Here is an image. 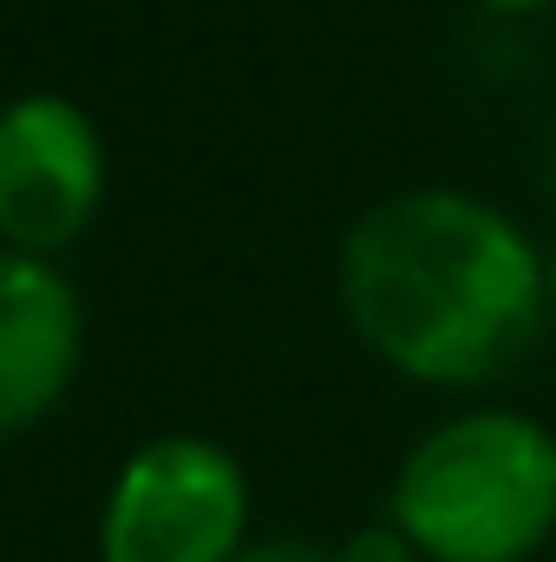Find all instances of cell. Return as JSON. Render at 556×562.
Here are the masks:
<instances>
[{
	"mask_svg": "<svg viewBox=\"0 0 556 562\" xmlns=\"http://www.w3.org/2000/svg\"><path fill=\"white\" fill-rule=\"evenodd\" d=\"M230 562H334V543H314V537H249Z\"/></svg>",
	"mask_w": 556,
	"mask_h": 562,
	"instance_id": "cell-7",
	"label": "cell"
},
{
	"mask_svg": "<svg viewBox=\"0 0 556 562\" xmlns=\"http://www.w3.org/2000/svg\"><path fill=\"white\" fill-rule=\"evenodd\" d=\"M249 471L203 431H157L105 484L99 562H230L249 543Z\"/></svg>",
	"mask_w": 556,
	"mask_h": 562,
	"instance_id": "cell-3",
	"label": "cell"
},
{
	"mask_svg": "<svg viewBox=\"0 0 556 562\" xmlns=\"http://www.w3.org/2000/svg\"><path fill=\"white\" fill-rule=\"evenodd\" d=\"M334 562H425V557L380 517V524H360L347 543H334Z\"/></svg>",
	"mask_w": 556,
	"mask_h": 562,
	"instance_id": "cell-6",
	"label": "cell"
},
{
	"mask_svg": "<svg viewBox=\"0 0 556 562\" xmlns=\"http://www.w3.org/2000/svg\"><path fill=\"white\" fill-rule=\"evenodd\" d=\"M86 367V301L66 262L0 249V445L66 406Z\"/></svg>",
	"mask_w": 556,
	"mask_h": 562,
	"instance_id": "cell-5",
	"label": "cell"
},
{
	"mask_svg": "<svg viewBox=\"0 0 556 562\" xmlns=\"http://www.w3.org/2000/svg\"><path fill=\"white\" fill-rule=\"evenodd\" d=\"M544 276H551V321H556V236H551V249H544Z\"/></svg>",
	"mask_w": 556,
	"mask_h": 562,
	"instance_id": "cell-9",
	"label": "cell"
},
{
	"mask_svg": "<svg viewBox=\"0 0 556 562\" xmlns=\"http://www.w3.org/2000/svg\"><path fill=\"white\" fill-rule=\"evenodd\" d=\"M354 340L432 393L504 380L551 321L544 243L465 183H413L367 203L334 256Z\"/></svg>",
	"mask_w": 556,
	"mask_h": 562,
	"instance_id": "cell-1",
	"label": "cell"
},
{
	"mask_svg": "<svg viewBox=\"0 0 556 562\" xmlns=\"http://www.w3.org/2000/svg\"><path fill=\"white\" fill-rule=\"evenodd\" d=\"M478 13H491V20H537V13H551L556 0H471Z\"/></svg>",
	"mask_w": 556,
	"mask_h": 562,
	"instance_id": "cell-8",
	"label": "cell"
},
{
	"mask_svg": "<svg viewBox=\"0 0 556 562\" xmlns=\"http://www.w3.org/2000/svg\"><path fill=\"white\" fill-rule=\"evenodd\" d=\"M387 524L425 562H531L556 543V431L518 406L425 425L387 484Z\"/></svg>",
	"mask_w": 556,
	"mask_h": 562,
	"instance_id": "cell-2",
	"label": "cell"
},
{
	"mask_svg": "<svg viewBox=\"0 0 556 562\" xmlns=\"http://www.w3.org/2000/svg\"><path fill=\"white\" fill-rule=\"evenodd\" d=\"M112 157L99 119L53 86L0 99V249L66 256L105 210Z\"/></svg>",
	"mask_w": 556,
	"mask_h": 562,
	"instance_id": "cell-4",
	"label": "cell"
}]
</instances>
